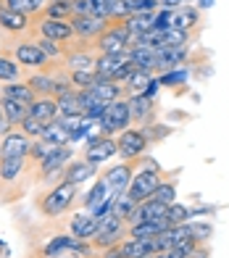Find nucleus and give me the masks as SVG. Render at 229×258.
I'll return each instance as SVG.
<instances>
[{"instance_id":"nucleus-41","label":"nucleus","mask_w":229,"mask_h":258,"mask_svg":"<svg viewBox=\"0 0 229 258\" xmlns=\"http://www.w3.org/2000/svg\"><path fill=\"white\" fill-rule=\"evenodd\" d=\"M21 77V63L16 58H8V55H0V79L3 82H16Z\"/></svg>"},{"instance_id":"nucleus-46","label":"nucleus","mask_w":229,"mask_h":258,"mask_svg":"<svg viewBox=\"0 0 229 258\" xmlns=\"http://www.w3.org/2000/svg\"><path fill=\"white\" fill-rule=\"evenodd\" d=\"M19 129H21V132H24L27 137H32V140H40V135H42L45 124H42V121H37L34 116H27V119L19 124Z\"/></svg>"},{"instance_id":"nucleus-3","label":"nucleus","mask_w":229,"mask_h":258,"mask_svg":"<svg viewBox=\"0 0 229 258\" xmlns=\"http://www.w3.org/2000/svg\"><path fill=\"white\" fill-rule=\"evenodd\" d=\"M100 55H108V53H127L129 50V32L124 21H111L108 29L95 40Z\"/></svg>"},{"instance_id":"nucleus-17","label":"nucleus","mask_w":229,"mask_h":258,"mask_svg":"<svg viewBox=\"0 0 229 258\" xmlns=\"http://www.w3.org/2000/svg\"><path fill=\"white\" fill-rule=\"evenodd\" d=\"M129 63V53H108V55H98L95 58V72L100 79H111L121 66Z\"/></svg>"},{"instance_id":"nucleus-28","label":"nucleus","mask_w":229,"mask_h":258,"mask_svg":"<svg viewBox=\"0 0 229 258\" xmlns=\"http://www.w3.org/2000/svg\"><path fill=\"white\" fill-rule=\"evenodd\" d=\"M55 103H58V113H61V116H85L82 95H79V90L63 92L61 98H55Z\"/></svg>"},{"instance_id":"nucleus-30","label":"nucleus","mask_w":229,"mask_h":258,"mask_svg":"<svg viewBox=\"0 0 229 258\" xmlns=\"http://www.w3.org/2000/svg\"><path fill=\"white\" fill-rule=\"evenodd\" d=\"M42 16H48V19H61V21H68V19L74 16L71 0H50V3H45V8H42Z\"/></svg>"},{"instance_id":"nucleus-33","label":"nucleus","mask_w":229,"mask_h":258,"mask_svg":"<svg viewBox=\"0 0 229 258\" xmlns=\"http://www.w3.org/2000/svg\"><path fill=\"white\" fill-rule=\"evenodd\" d=\"M27 85L37 92L40 98H53V87H55V79L50 74H34L27 79Z\"/></svg>"},{"instance_id":"nucleus-14","label":"nucleus","mask_w":229,"mask_h":258,"mask_svg":"<svg viewBox=\"0 0 229 258\" xmlns=\"http://www.w3.org/2000/svg\"><path fill=\"white\" fill-rule=\"evenodd\" d=\"M98 174V166L95 163H90L87 158L85 161H71V163H66V169L61 171V177H58V182H68V184H82V182H87V179H93Z\"/></svg>"},{"instance_id":"nucleus-24","label":"nucleus","mask_w":229,"mask_h":258,"mask_svg":"<svg viewBox=\"0 0 229 258\" xmlns=\"http://www.w3.org/2000/svg\"><path fill=\"white\" fill-rule=\"evenodd\" d=\"M127 53L134 69H145V72L156 69V48H150V45H132Z\"/></svg>"},{"instance_id":"nucleus-48","label":"nucleus","mask_w":229,"mask_h":258,"mask_svg":"<svg viewBox=\"0 0 229 258\" xmlns=\"http://www.w3.org/2000/svg\"><path fill=\"white\" fill-rule=\"evenodd\" d=\"M156 8H161L158 0H134V3H132V14H153Z\"/></svg>"},{"instance_id":"nucleus-56","label":"nucleus","mask_w":229,"mask_h":258,"mask_svg":"<svg viewBox=\"0 0 229 258\" xmlns=\"http://www.w3.org/2000/svg\"><path fill=\"white\" fill-rule=\"evenodd\" d=\"M3 6H6V0H0V8H3Z\"/></svg>"},{"instance_id":"nucleus-55","label":"nucleus","mask_w":229,"mask_h":258,"mask_svg":"<svg viewBox=\"0 0 229 258\" xmlns=\"http://www.w3.org/2000/svg\"><path fill=\"white\" fill-rule=\"evenodd\" d=\"M211 6H213V0H198L195 8H198V11H205V8H211Z\"/></svg>"},{"instance_id":"nucleus-1","label":"nucleus","mask_w":229,"mask_h":258,"mask_svg":"<svg viewBox=\"0 0 229 258\" xmlns=\"http://www.w3.org/2000/svg\"><path fill=\"white\" fill-rule=\"evenodd\" d=\"M77 201V184H68V182H58L50 192L42 195L40 206V214L48 216V219H58L63 214H68V208L74 206Z\"/></svg>"},{"instance_id":"nucleus-42","label":"nucleus","mask_w":229,"mask_h":258,"mask_svg":"<svg viewBox=\"0 0 229 258\" xmlns=\"http://www.w3.org/2000/svg\"><path fill=\"white\" fill-rule=\"evenodd\" d=\"M153 198H156V201H161V203H166V206L177 203V182H161Z\"/></svg>"},{"instance_id":"nucleus-27","label":"nucleus","mask_w":229,"mask_h":258,"mask_svg":"<svg viewBox=\"0 0 229 258\" xmlns=\"http://www.w3.org/2000/svg\"><path fill=\"white\" fill-rule=\"evenodd\" d=\"M129 111L134 124H147L153 119V100L145 95H132L129 98Z\"/></svg>"},{"instance_id":"nucleus-53","label":"nucleus","mask_w":229,"mask_h":258,"mask_svg":"<svg viewBox=\"0 0 229 258\" xmlns=\"http://www.w3.org/2000/svg\"><path fill=\"white\" fill-rule=\"evenodd\" d=\"M158 3H161V8H171V11H177L182 3H185V0H158Z\"/></svg>"},{"instance_id":"nucleus-31","label":"nucleus","mask_w":229,"mask_h":258,"mask_svg":"<svg viewBox=\"0 0 229 258\" xmlns=\"http://www.w3.org/2000/svg\"><path fill=\"white\" fill-rule=\"evenodd\" d=\"M95 92V95L103 100V103H113V100H119L121 98V87H119V82H108V79H98L93 87H90Z\"/></svg>"},{"instance_id":"nucleus-35","label":"nucleus","mask_w":229,"mask_h":258,"mask_svg":"<svg viewBox=\"0 0 229 258\" xmlns=\"http://www.w3.org/2000/svg\"><path fill=\"white\" fill-rule=\"evenodd\" d=\"M66 69L68 72H79V69H95V58L82 50H71L66 55Z\"/></svg>"},{"instance_id":"nucleus-13","label":"nucleus","mask_w":229,"mask_h":258,"mask_svg":"<svg viewBox=\"0 0 229 258\" xmlns=\"http://www.w3.org/2000/svg\"><path fill=\"white\" fill-rule=\"evenodd\" d=\"M113 153H119V145H116V140H111V137H93L87 143V150H85V158L90 163H95V166H100L103 161H108Z\"/></svg>"},{"instance_id":"nucleus-47","label":"nucleus","mask_w":229,"mask_h":258,"mask_svg":"<svg viewBox=\"0 0 229 258\" xmlns=\"http://www.w3.org/2000/svg\"><path fill=\"white\" fill-rule=\"evenodd\" d=\"M37 45L42 48V53L48 55L50 61L61 58V53H63V50H61V42H53V40H48V37H40V40H37Z\"/></svg>"},{"instance_id":"nucleus-25","label":"nucleus","mask_w":229,"mask_h":258,"mask_svg":"<svg viewBox=\"0 0 229 258\" xmlns=\"http://www.w3.org/2000/svg\"><path fill=\"white\" fill-rule=\"evenodd\" d=\"M40 140H42V143H48V145H68V143H71V135H68V129L63 126L61 119H55L50 124H45Z\"/></svg>"},{"instance_id":"nucleus-22","label":"nucleus","mask_w":229,"mask_h":258,"mask_svg":"<svg viewBox=\"0 0 229 258\" xmlns=\"http://www.w3.org/2000/svg\"><path fill=\"white\" fill-rule=\"evenodd\" d=\"M0 108H3V116H6V124L14 129V126H19L21 121L29 116V105H24V103H19V100H11V98H3L0 95Z\"/></svg>"},{"instance_id":"nucleus-45","label":"nucleus","mask_w":229,"mask_h":258,"mask_svg":"<svg viewBox=\"0 0 229 258\" xmlns=\"http://www.w3.org/2000/svg\"><path fill=\"white\" fill-rule=\"evenodd\" d=\"M171 27H174V11H171V8H161V11L153 16V29L166 32V29H171Z\"/></svg>"},{"instance_id":"nucleus-7","label":"nucleus","mask_w":229,"mask_h":258,"mask_svg":"<svg viewBox=\"0 0 229 258\" xmlns=\"http://www.w3.org/2000/svg\"><path fill=\"white\" fill-rule=\"evenodd\" d=\"M124 224L127 221L119 219V216H106V219H100V224H98V234H95V245L98 248H113V245H119L121 237H124Z\"/></svg>"},{"instance_id":"nucleus-36","label":"nucleus","mask_w":229,"mask_h":258,"mask_svg":"<svg viewBox=\"0 0 229 258\" xmlns=\"http://www.w3.org/2000/svg\"><path fill=\"white\" fill-rule=\"evenodd\" d=\"M68 79H71V85L79 87V90H90L100 79L95 69H79V72H68Z\"/></svg>"},{"instance_id":"nucleus-51","label":"nucleus","mask_w":229,"mask_h":258,"mask_svg":"<svg viewBox=\"0 0 229 258\" xmlns=\"http://www.w3.org/2000/svg\"><path fill=\"white\" fill-rule=\"evenodd\" d=\"M169 132H171L169 126H145V137H147V143H150V140L164 137V135H169Z\"/></svg>"},{"instance_id":"nucleus-10","label":"nucleus","mask_w":229,"mask_h":258,"mask_svg":"<svg viewBox=\"0 0 229 258\" xmlns=\"http://www.w3.org/2000/svg\"><path fill=\"white\" fill-rule=\"evenodd\" d=\"M68 21L74 27V34L82 40H98L111 24V19H100V16H71Z\"/></svg>"},{"instance_id":"nucleus-38","label":"nucleus","mask_w":229,"mask_h":258,"mask_svg":"<svg viewBox=\"0 0 229 258\" xmlns=\"http://www.w3.org/2000/svg\"><path fill=\"white\" fill-rule=\"evenodd\" d=\"M108 195H111V192H108V182H106V179H98L93 190H90V192L85 195V201H82V203H85V208L90 211V208H95L98 203L106 201Z\"/></svg>"},{"instance_id":"nucleus-9","label":"nucleus","mask_w":229,"mask_h":258,"mask_svg":"<svg viewBox=\"0 0 229 258\" xmlns=\"http://www.w3.org/2000/svg\"><path fill=\"white\" fill-rule=\"evenodd\" d=\"M71 156H74L71 145H55L50 153H48V158L40 163V179L45 182V179L55 177L58 171H63V169H66V163L71 161Z\"/></svg>"},{"instance_id":"nucleus-18","label":"nucleus","mask_w":229,"mask_h":258,"mask_svg":"<svg viewBox=\"0 0 229 258\" xmlns=\"http://www.w3.org/2000/svg\"><path fill=\"white\" fill-rule=\"evenodd\" d=\"M98 224H100V219H95L90 211H85V214H77L71 219V234L79 240H95V234H98Z\"/></svg>"},{"instance_id":"nucleus-50","label":"nucleus","mask_w":229,"mask_h":258,"mask_svg":"<svg viewBox=\"0 0 229 258\" xmlns=\"http://www.w3.org/2000/svg\"><path fill=\"white\" fill-rule=\"evenodd\" d=\"M74 16H93V0H71Z\"/></svg>"},{"instance_id":"nucleus-8","label":"nucleus","mask_w":229,"mask_h":258,"mask_svg":"<svg viewBox=\"0 0 229 258\" xmlns=\"http://www.w3.org/2000/svg\"><path fill=\"white\" fill-rule=\"evenodd\" d=\"M34 140L27 137L24 132H14L11 129L8 135H3V143H0V158H29V150H32Z\"/></svg>"},{"instance_id":"nucleus-15","label":"nucleus","mask_w":229,"mask_h":258,"mask_svg":"<svg viewBox=\"0 0 229 258\" xmlns=\"http://www.w3.org/2000/svg\"><path fill=\"white\" fill-rule=\"evenodd\" d=\"M134 161H127V163H121V166H113L106 171V179L108 182V190L111 192H127L129 190V184H132V177H134Z\"/></svg>"},{"instance_id":"nucleus-19","label":"nucleus","mask_w":229,"mask_h":258,"mask_svg":"<svg viewBox=\"0 0 229 258\" xmlns=\"http://www.w3.org/2000/svg\"><path fill=\"white\" fill-rule=\"evenodd\" d=\"M187 61V48H156V69H182Z\"/></svg>"},{"instance_id":"nucleus-52","label":"nucleus","mask_w":229,"mask_h":258,"mask_svg":"<svg viewBox=\"0 0 229 258\" xmlns=\"http://www.w3.org/2000/svg\"><path fill=\"white\" fill-rule=\"evenodd\" d=\"M158 87H161V82H158V79H150V82H147V87H145L142 95L153 100V98H156V92H158Z\"/></svg>"},{"instance_id":"nucleus-57","label":"nucleus","mask_w":229,"mask_h":258,"mask_svg":"<svg viewBox=\"0 0 229 258\" xmlns=\"http://www.w3.org/2000/svg\"><path fill=\"white\" fill-rule=\"evenodd\" d=\"M185 3H195V0H185Z\"/></svg>"},{"instance_id":"nucleus-29","label":"nucleus","mask_w":229,"mask_h":258,"mask_svg":"<svg viewBox=\"0 0 229 258\" xmlns=\"http://www.w3.org/2000/svg\"><path fill=\"white\" fill-rule=\"evenodd\" d=\"M200 24V11L195 6H187V8H177L174 11V27L177 29H185L190 32L192 27Z\"/></svg>"},{"instance_id":"nucleus-44","label":"nucleus","mask_w":229,"mask_h":258,"mask_svg":"<svg viewBox=\"0 0 229 258\" xmlns=\"http://www.w3.org/2000/svg\"><path fill=\"white\" fill-rule=\"evenodd\" d=\"M53 148L55 145H48V143H42V140H34L32 150H29V163H37V166H40V163L48 158V153H50Z\"/></svg>"},{"instance_id":"nucleus-39","label":"nucleus","mask_w":229,"mask_h":258,"mask_svg":"<svg viewBox=\"0 0 229 258\" xmlns=\"http://www.w3.org/2000/svg\"><path fill=\"white\" fill-rule=\"evenodd\" d=\"M6 8L11 11H19V14H42V8H45V0H6Z\"/></svg>"},{"instance_id":"nucleus-32","label":"nucleus","mask_w":229,"mask_h":258,"mask_svg":"<svg viewBox=\"0 0 229 258\" xmlns=\"http://www.w3.org/2000/svg\"><path fill=\"white\" fill-rule=\"evenodd\" d=\"M187 42H190V32L171 27V29H166V32L161 34L158 48H187Z\"/></svg>"},{"instance_id":"nucleus-21","label":"nucleus","mask_w":229,"mask_h":258,"mask_svg":"<svg viewBox=\"0 0 229 258\" xmlns=\"http://www.w3.org/2000/svg\"><path fill=\"white\" fill-rule=\"evenodd\" d=\"M29 116H34L37 121L42 124H50L58 119V103H55V98H37L32 105H29Z\"/></svg>"},{"instance_id":"nucleus-37","label":"nucleus","mask_w":229,"mask_h":258,"mask_svg":"<svg viewBox=\"0 0 229 258\" xmlns=\"http://www.w3.org/2000/svg\"><path fill=\"white\" fill-rule=\"evenodd\" d=\"M134 208H137V203L132 201V198H129L127 192H119V195H116V203H113V216H119V219H124V221L129 224Z\"/></svg>"},{"instance_id":"nucleus-12","label":"nucleus","mask_w":229,"mask_h":258,"mask_svg":"<svg viewBox=\"0 0 229 258\" xmlns=\"http://www.w3.org/2000/svg\"><path fill=\"white\" fill-rule=\"evenodd\" d=\"M14 58L21 66H32V69H50V58L42 53L37 42H19L14 48Z\"/></svg>"},{"instance_id":"nucleus-40","label":"nucleus","mask_w":229,"mask_h":258,"mask_svg":"<svg viewBox=\"0 0 229 258\" xmlns=\"http://www.w3.org/2000/svg\"><path fill=\"white\" fill-rule=\"evenodd\" d=\"M187 79H190V69H187V66H182V69H171V72H164L161 77H158L161 87H177V85H185Z\"/></svg>"},{"instance_id":"nucleus-26","label":"nucleus","mask_w":229,"mask_h":258,"mask_svg":"<svg viewBox=\"0 0 229 258\" xmlns=\"http://www.w3.org/2000/svg\"><path fill=\"white\" fill-rule=\"evenodd\" d=\"M0 29H6V32H27L29 29V16L3 6L0 8Z\"/></svg>"},{"instance_id":"nucleus-43","label":"nucleus","mask_w":229,"mask_h":258,"mask_svg":"<svg viewBox=\"0 0 229 258\" xmlns=\"http://www.w3.org/2000/svg\"><path fill=\"white\" fill-rule=\"evenodd\" d=\"M166 216H169L171 224H185V221H187L190 216H195V214H192V208H187V206L171 203V206H169V211H166Z\"/></svg>"},{"instance_id":"nucleus-49","label":"nucleus","mask_w":229,"mask_h":258,"mask_svg":"<svg viewBox=\"0 0 229 258\" xmlns=\"http://www.w3.org/2000/svg\"><path fill=\"white\" fill-rule=\"evenodd\" d=\"M190 229H192V237H195L198 242L208 240V237H211V232H213L208 221H203V224H190Z\"/></svg>"},{"instance_id":"nucleus-23","label":"nucleus","mask_w":229,"mask_h":258,"mask_svg":"<svg viewBox=\"0 0 229 258\" xmlns=\"http://www.w3.org/2000/svg\"><path fill=\"white\" fill-rule=\"evenodd\" d=\"M27 163H29V158H0V182L11 184L19 177H24Z\"/></svg>"},{"instance_id":"nucleus-2","label":"nucleus","mask_w":229,"mask_h":258,"mask_svg":"<svg viewBox=\"0 0 229 258\" xmlns=\"http://www.w3.org/2000/svg\"><path fill=\"white\" fill-rule=\"evenodd\" d=\"M132 124V111H129V100H113L106 113L98 119V126H100V135L103 137H111L113 132H124V129H129Z\"/></svg>"},{"instance_id":"nucleus-6","label":"nucleus","mask_w":229,"mask_h":258,"mask_svg":"<svg viewBox=\"0 0 229 258\" xmlns=\"http://www.w3.org/2000/svg\"><path fill=\"white\" fill-rule=\"evenodd\" d=\"M116 145H119V156L124 161H137L147 150V137L142 129H124L116 140Z\"/></svg>"},{"instance_id":"nucleus-4","label":"nucleus","mask_w":229,"mask_h":258,"mask_svg":"<svg viewBox=\"0 0 229 258\" xmlns=\"http://www.w3.org/2000/svg\"><path fill=\"white\" fill-rule=\"evenodd\" d=\"M87 240H79L74 234H55V237L42 248L45 258H66V255H87Z\"/></svg>"},{"instance_id":"nucleus-54","label":"nucleus","mask_w":229,"mask_h":258,"mask_svg":"<svg viewBox=\"0 0 229 258\" xmlns=\"http://www.w3.org/2000/svg\"><path fill=\"white\" fill-rule=\"evenodd\" d=\"M11 126L6 124V116H3V108H0V135H8Z\"/></svg>"},{"instance_id":"nucleus-5","label":"nucleus","mask_w":229,"mask_h":258,"mask_svg":"<svg viewBox=\"0 0 229 258\" xmlns=\"http://www.w3.org/2000/svg\"><path fill=\"white\" fill-rule=\"evenodd\" d=\"M158 184H161V174H158L156 169H142V171H137L132 177V184H129L127 195L132 198L134 203H145V201H150V198L156 195Z\"/></svg>"},{"instance_id":"nucleus-34","label":"nucleus","mask_w":229,"mask_h":258,"mask_svg":"<svg viewBox=\"0 0 229 258\" xmlns=\"http://www.w3.org/2000/svg\"><path fill=\"white\" fill-rule=\"evenodd\" d=\"M150 79H153V77H150V72H145V69H134V72L129 74V79L124 82V85H127L129 95H142L145 87H147V82H150Z\"/></svg>"},{"instance_id":"nucleus-16","label":"nucleus","mask_w":229,"mask_h":258,"mask_svg":"<svg viewBox=\"0 0 229 258\" xmlns=\"http://www.w3.org/2000/svg\"><path fill=\"white\" fill-rule=\"evenodd\" d=\"M166 211L169 206L161 203V201H156V198H150V201H145V203H137L134 208V214L129 219V224H140V221H158V219H166Z\"/></svg>"},{"instance_id":"nucleus-20","label":"nucleus","mask_w":229,"mask_h":258,"mask_svg":"<svg viewBox=\"0 0 229 258\" xmlns=\"http://www.w3.org/2000/svg\"><path fill=\"white\" fill-rule=\"evenodd\" d=\"M0 95L11 98V100H19L24 105H32L34 100H37V92H34L27 82H6V85L0 87Z\"/></svg>"},{"instance_id":"nucleus-11","label":"nucleus","mask_w":229,"mask_h":258,"mask_svg":"<svg viewBox=\"0 0 229 258\" xmlns=\"http://www.w3.org/2000/svg\"><path fill=\"white\" fill-rule=\"evenodd\" d=\"M37 32H40V37H48V40H53V42H68L71 37H77L71 21L48 19V16H42V19L37 21Z\"/></svg>"}]
</instances>
